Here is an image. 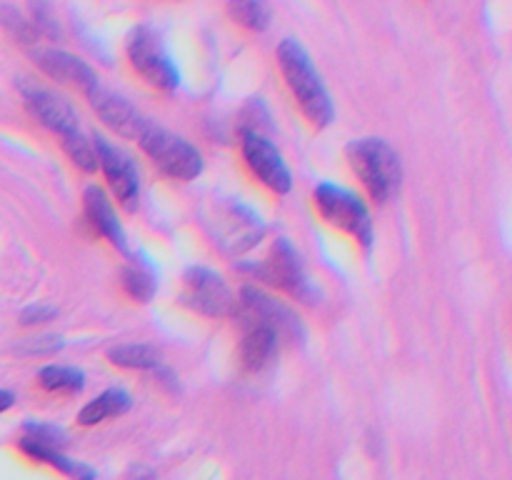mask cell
<instances>
[{"mask_svg":"<svg viewBox=\"0 0 512 480\" xmlns=\"http://www.w3.org/2000/svg\"><path fill=\"white\" fill-rule=\"evenodd\" d=\"M20 93H23V103L28 108V113L45 130L58 135L60 145L68 153V158L83 173H95L98 170V155H95L93 140L80 130L78 115L70 108V103H65L60 95L50 93V90L40 88V85H23Z\"/></svg>","mask_w":512,"mask_h":480,"instance_id":"6da1fadb","label":"cell"},{"mask_svg":"<svg viewBox=\"0 0 512 480\" xmlns=\"http://www.w3.org/2000/svg\"><path fill=\"white\" fill-rule=\"evenodd\" d=\"M278 65L285 83H288L290 93L298 100L305 118H308L315 128H328L335 118L333 98H330L320 73L315 70L308 50H305L295 38H285L283 43L278 45Z\"/></svg>","mask_w":512,"mask_h":480,"instance_id":"7a4b0ae2","label":"cell"},{"mask_svg":"<svg viewBox=\"0 0 512 480\" xmlns=\"http://www.w3.org/2000/svg\"><path fill=\"white\" fill-rule=\"evenodd\" d=\"M348 160L375 203H385L403 180L398 153L383 138H363L350 143Z\"/></svg>","mask_w":512,"mask_h":480,"instance_id":"3957f363","label":"cell"},{"mask_svg":"<svg viewBox=\"0 0 512 480\" xmlns=\"http://www.w3.org/2000/svg\"><path fill=\"white\" fill-rule=\"evenodd\" d=\"M138 145L143 153L173 180H195L203 173V155L198 153L195 145L160 125L148 123L140 133Z\"/></svg>","mask_w":512,"mask_h":480,"instance_id":"277c9868","label":"cell"},{"mask_svg":"<svg viewBox=\"0 0 512 480\" xmlns=\"http://www.w3.org/2000/svg\"><path fill=\"white\" fill-rule=\"evenodd\" d=\"M313 198L325 223L353 235L365 250L373 248V220H370V213L360 195H355L348 188H340V185L320 183Z\"/></svg>","mask_w":512,"mask_h":480,"instance_id":"5b68a950","label":"cell"},{"mask_svg":"<svg viewBox=\"0 0 512 480\" xmlns=\"http://www.w3.org/2000/svg\"><path fill=\"white\" fill-rule=\"evenodd\" d=\"M128 60L133 65L135 73L153 88L170 93L178 88L180 73L175 63L170 60L168 50H165L163 40L158 38L153 28L148 25H138L133 33L128 35Z\"/></svg>","mask_w":512,"mask_h":480,"instance_id":"8992f818","label":"cell"},{"mask_svg":"<svg viewBox=\"0 0 512 480\" xmlns=\"http://www.w3.org/2000/svg\"><path fill=\"white\" fill-rule=\"evenodd\" d=\"M250 273L255 278L265 280L268 285H275L278 290H285L293 298L305 300V303H310V298H313V288H310L308 275H305L303 263H300V255L295 253V248L285 238L275 240L268 258L260 265H253Z\"/></svg>","mask_w":512,"mask_h":480,"instance_id":"52a82bcc","label":"cell"},{"mask_svg":"<svg viewBox=\"0 0 512 480\" xmlns=\"http://www.w3.org/2000/svg\"><path fill=\"white\" fill-rule=\"evenodd\" d=\"M240 145H243V158L250 173L273 193H288L290 185H293V175L283 160V153L270 143V138H265L260 130L245 128L240 130Z\"/></svg>","mask_w":512,"mask_h":480,"instance_id":"ba28073f","label":"cell"},{"mask_svg":"<svg viewBox=\"0 0 512 480\" xmlns=\"http://www.w3.org/2000/svg\"><path fill=\"white\" fill-rule=\"evenodd\" d=\"M233 313L238 315L243 328L265 325V328H273L280 338L283 335H290V338L300 335L298 318L280 300L270 298L268 293H263L260 288H253V285H245L240 290V298L235 300Z\"/></svg>","mask_w":512,"mask_h":480,"instance_id":"9c48e42d","label":"cell"},{"mask_svg":"<svg viewBox=\"0 0 512 480\" xmlns=\"http://www.w3.org/2000/svg\"><path fill=\"white\" fill-rule=\"evenodd\" d=\"M183 303L208 318H225L235 310L233 290L210 268H190L185 273Z\"/></svg>","mask_w":512,"mask_h":480,"instance_id":"30bf717a","label":"cell"},{"mask_svg":"<svg viewBox=\"0 0 512 480\" xmlns=\"http://www.w3.org/2000/svg\"><path fill=\"white\" fill-rule=\"evenodd\" d=\"M93 148L95 155H98V168L105 173V180H108L110 190L118 198V203L133 210L140 193V178L133 158L125 150H120L118 145L110 143V140L100 138V135L93 138Z\"/></svg>","mask_w":512,"mask_h":480,"instance_id":"8fae6325","label":"cell"},{"mask_svg":"<svg viewBox=\"0 0 512 480\" xmlns=\"http://www.w3.org/2000/svg\"><path fill=\"white\" fill-rule=\"evenodd\" d=\"M85 98H88L90 105H93L95 115H98V118L113 130V133L123 135V138L138 140L140 133L145 130V125L150 123V120L145 118V115L140 113L130 100H125L123 95L105 88L103 83L95 85Z\"/></svg>","mask_w":512,"mask_h":480,"instance_id":"7c38bea8","label":"cell"},{"mask_svg":"<svg viewBox=\"0 0 512 480\" xmlns=\"http://www.w3.org/2000/svg\"><path fill=\"white\" fill-rule=\"evenodd\" d=\"M33 58H35V65H38L48 78L58 80V83L63 85H70V88L80 90L83 95H88L90 90L100 83L95 70L90 68L83 58L68 53V50H58V48L35 50Z\"/></svg>","mask_w":512,"mask_h":480,"instance_id":"4fadbf2b","label":"cell"},{"mask_svg":"<svg viewBox=\"0 0 512 480\" xmlns=\"http://www.w3.org/2000/svg\"><path fill=\"white\" fill-rule=\"evenodd\" d=\"M85 218L93 225L95 233L103 235L113 248H118L120 253H128V235H125L108 195L100 188H95V185L85 190Z\"/></svg>","mask_w":512,"mask_h":480,"instance_id":"5bb4252c","label":"cell"},{"mask_svg":"<svg viewBox=\"0 0 512 480\" xmlns=\"http://www.w3.org/2000/svg\"><path fill=\"white\" fill-rule=\"evenodd\" d=\"M280 335L273 328H265V325H253V328H245L243 340H240V363L250 373H258V370L268 368L273 363V358L278 355Z\"/></svg>","mask_w":512,"mask_h":480,"instance_id":"9a60e30c","label":"cell"},{"mask_svg":"<svg viewBox=\"0 0 512 480\" xmlns=\"http://www.w3.org/2000/svg\"><path fill=\"white\" fill-rule=\"evenodd\" d=\"M130 410V395L120 388H110L100 393L98 398L90 400L83 410H80L78 420L80 425H98L103 420L118 418V415L128 413Z\"/></svg>","mask_w":512,"mask_h":480,"instance_id":"2e32d148","label":"cell"},{"mask_svg":"<svg viewBox=\"0 0 512 480\" xmlns=\"http://www.w3.org/2000/svg\"><path fill=\"white\" fill-rule=\"evenodd\" d=\"M108 360L125 370H153V373H158L163 368V355H160V350L145 343L118 345V348L110 350Z\"/></svg>","mask_w":512,"mask_h":480,"instance_id":"e0dca14e","label":"cell"},{"mask_svg":"<svg viewBox=\"0 0 512 480\" xmlns=\"http://www.w3.org/2000/svg\"><path fill=\"white\" fill-rule=\"evenodd\" d=\"M20 450H23L28 458L53 465L55 470H60L63 475H68L70 480H95V470L90 468V465L68 458V455H63V450L40 448V445H28V443H20Z\"/></svg>","mask_w":512,"mask_h":480,"instance_id":"ac0fdd59","label":"cell"},{"mask_svg":"<svg viewBox=\"0 0 512 480\" xmlns=\"http://www.w3.org/2000/svg\"><path fill=\"white\" fill-rule=\"evenodd\" d=\"M38 383L53 395H75L83 390L85 375L70 365H45L38 373Z\"/></svg>","mask_w":512,"mask_h":480,"instance_id":"d6986e66","label":"cell"},{"mask_svg":"<svg viewBox=\"0 0 512 480\" xmlns=\"http://www.w3.org/2000/svg\"><path fill=\"white\" fill-rule=\"evenodd\" d=\"M228 13L235 23L253 33H263L270 25L268 0H228Z\"/></svg>","mask_w":512,"mask_h":480,"instance_id":"ffe728a7","label":"cell"},{"mask_svg":"<svg viewBox=\"0 0 512 480\" xmlns=\"http://www.w3.org/2000/svg\"><path fill=\"white\" fill-rule=\"evenodd\" d=\"M123 288L133 300H138V303H148V300L155 295V288H158V285H155L153 273H150L148 268L133 263L123 270Z\"/></svg>","mask_w":512,"mask_h":480,"instance_id":"44dd1931","label":"cell"},{"mask_svg":"<svg viewBox=\"0 0 512 480\" xmlns=\"http://www.w3.org/2000/svg\"><path fill=\"white\" fill-rule=\"evenodd\" d=\"M0 23H3L20 43H35V38L40 35L38 30H35V25L30 23V20H25L23 15L15 13L13 8H0Z\"/></svg>","mask_w":512,"mask_h":480,"instance_id":"7402d4cb","label":"cell"},{"mask_svg":"<svg viewBox=\"0 0 512 480\" xmlns=\"http://www.w3.org/2000/svg\"><path fill=\"white\" fill-rule=\"evenodd\" d=\"M55 318V308L50 305H28V308L20 313V325H40V323H48V320Z\"/></svg>","mask_w":512,"mask_h":480,"instance_id":"603a6c76","label":"cell"},{"mask_svg":"<svg viewBox=\"0 0 512 480\" xmlns=\"http://www.w3.org/2000/svg\"><path fill=\"white\" fill-rule=\"evenodd\" d=\"M13 403H15V395L10 393V390L0 388V413H5L8 408H13Z\"/></svg>","mask_w":512,"mask_h":480,"instance_id":"cb8c5ba5","label":"cell"}]
</instances>
